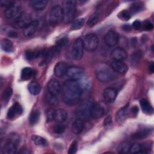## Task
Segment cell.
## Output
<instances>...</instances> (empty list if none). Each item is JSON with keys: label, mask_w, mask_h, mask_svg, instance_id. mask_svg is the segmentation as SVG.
Segmentation results:
<instances>
[{"label": "cell", "mask_w": 154, "mask_h": 154, "mask_svg": "<svg viewBox=\"0 0 154 154\" xmlns=\"http://www.w3.org/2000/svg\"><path fill=\"white\" fill-rule=\"evenodd\" d=\"M40 116V112L39 110L38 109L33 110L29 115V123L31 125H34L36 123H37L39 121Z\"/></svg>", "instance_id": "obj_31"}, {"label": "cell", "mask_w": 154, "mask_h": 154, "mask_svg": "<svg viewBox=\"0 0 154 154\" xmlns=\"http://www.w3.org/2000/svg\"><path fill=\"white\" fill-rule=\"evenodd\" d=\"M48 2V1H45V0H33L30 1V4L31 6L35 10H43L46 7Z\"/></svg>", "instance_id": "obj_27"}, {"label": "cell", "mask_w": 154, "mask_h": 154, "mask_svg": "<svg viewBox=\"0 0 154 154\" xmlns=\"http://www.w3.org/2000/svg\"><path fill=\"white\" fill-rule=\"evenodd\" d=\"M31 139L34 143L37 146L43 147L48 146L47 141L40 136H38L37 135H32L31 137Z\"/></svg>", "instance_id": "obj_33"}, {"label": "cell", "mask_w": 154, "mask_h": 154, "mask_svg": "<svg viewBox=\"0 0 154 154\" xmlns=\"http://www.w3.org/2000/svg\"><path fill=\"white\" fill-rule=\"evenodd\" d=\"M119 41V37L117 32L114 31H109L106 32L104 37V42L108 47L115 46Z\"/></svg>", "instance_id": "obj_14"}, {"label": "cell", "mask_w": 154, "mask_h": 154, "mask_svg": "<svg viewBox=\"0 0 154 154\" xmlns=\"http://www.w3.org/2000/svg\"><path fill=\"white\" fill-rule=\"evenodd\" d=\"M140 104L143 111L146 114H151L153 112V109L149 102L145 99H141L140 101Z\"/></svg>", "instance_id": "obj_30"}, {"label": "cell", "mask_w": 154, "mask_h": 154, "mask_svg": "<svg viewBox=\"0 0 154 154\" xmlns=\"http://www.w3.org/2000/svg\"><path fill=\"white\" fill-rule=\"evenodd\" d=\"M118 17L123 20H128L131 18V13L127 10H123L118 14Z\"/></svg>", "instance_id": "obj_41"}, {"label": "cell", "mask_w": 154, "mask_h": 154, "mask_svg": "<svg viewBox=\"0 0 154 154\" xmlns=\"http://www.w3.org/2000/svg\"><path fill=\"white\" fill-rule=\"evenodd\" d=\"M111 122H112L111 117L110 116H108L107 117L105 118L103 123H104V125H109Z\"/></svg>", "instance_id": "obj_49"}, {"label": "cell", "mask_w": 154, "mask_h": 154, "mask_svg": "<svg viewBox=\"0 0 154 154\" xmlns=\"http://www.w3.org/2000/svg\"><path fill=\"white\" fill-rule=\"evenodd\" d=\"M78 149V142L76 140H74L72 142L70 145L68 153L69 154H75L76 153Z\"/></svg>", "instance_id": "obj_42"}, {"label": "cell", "mask_w": 154, "mask_h": 154, "mask_svg": "<svg viewBox=\"0 0 154 154\" xmlns=\"http://www.w3.org/2000/svg\"><path fill=\"white\" fill-rule=\"evenodd\" d=\"M104 112L105 109L100 103H93L90 110V116L94 119H99L104 114Z\"/></svg>", "instance_id": "obj_16"}, {"label": "cell", "mask_w": 154, "mask_h": 154, "mask_svg": "<svg viewBox=\"0 0 154 154\" xmlns=\"http://www.w3.org/2000/svg\"><path fill=\"white\" fill-rule=\"evenodd\" d=\"M28 89L31 94L33 95H37L40 93L41 91V87L38 83L32 81L29 84Z\"/></svg>", "instance_id": "obj_28"}, {"label": "cell", "mask_w": 154, "mask_h": 154, "mask_svg": "<svg viewBox=\"0 0 154 154\" xmlns=\"http://www.w3.org/2000/svg\"><path fill=\"white\" fill-rule=\"evenodd\" d=\"M43 51L41 50L28 49L25 51V56L27 60H32L40 57L41 55H43Z\"/></svg>", "instance_id": "obj_25"}, {"label": "cell", "mask_w": 154, "mask_h": 154, "mask_svg": "<svg viewBox=\"0 0 154 154\" xmlns=\"http://www.w3.org/2000/svg\"><path fill=\"white\" fill-rule=\"evenodd\" d=\"M83 44L84 49L87 51H95L99 45V38L95 34H88L85 37L83 40Z\"/></svg>", "instance_id": "obj_5"}, {"label": "cell", "mask_w": 154, "mask_h": 154, "mask_svg": "<svg viewBox=\"0 0 154 154\" xmlns=\"http://www.w3.org/2000/svg\"><path fill=\"white\" fill-rule=\"evenodd\" d=\"M129 147L130 145L127 142L122 143L120 144L119 147V152L121 153H127L129 152Z\"/></svg>", "instance_id": "obj_39"}, {"label": "cell", "mask_w": 154, "mask_h": 154, "mask_svg": "<svg viewBox=\"0 0 154 154\" xmlns=\"http://www.w3.org/2000/svg\"><path fill=\"white\" fill-rule=\"evenodd\" d=\"M143 8V4L140 2H136L132 4L131 7V11L133 13H137Z\"/></svg>", "instance_id": "obj_38"}, {"label": "cell", "mask_w": 154, "mask_h": 154, "mask_svg": "<svg viewBox=\"0 0 154 154\" xmlns=\"http://www.w3.org/2000/svg\"><path fill=\"white\" fill-rule=\"evenodd\" d=\"M129 106L128 105H125L120 108L116 114V120L119 124L123 123L127 119L129 114Z\"/></svg>", "instance_id": "obj_18"}, {"label": "cell", "mask_w": 154, "mask_h": 154, "mask_svg": "<svg viewBox=\"0 0 154 154\" xmlns=\"http://www.w3.org/2000/svg\"><path fill=\"white\" fill-rule=\"evenodd\" d=\"M68 42H69V39H68L67 37H62V38H60L57 40L55 46L58 49H60L61 50V49L63 47L65 46L68 43Z\"/></svg>", "instance_id": "obj_40"}, {"label": "cell", "mask_w": 154, "mask_h": 154, "mask_svg": "<svg viewBox=\"0 0 154 154\" xmlns=\"http://www.w3.org/2000/svg\"><path fill=\"white\" fill-rule=\"evenodd\" d=\"M22 107L19 103L16 102L9 108L7 112V118L11 119L16 116H20L22 113Z\"/></svg>", "instance_id": "obj_20"}, {"label": "cell", "mask_w": 154, "mask_h": 154, "mask_svg": "<svg viewBox=\"0 0 154 154\" xmlns=\"http://www.w3.org/2000/svg\"><path fill=\"white\" fill-rule=\"evenodd\" d=\"M13 2V1H1V5L2 7H5L7 8H8L9 6H10L12 3Z\"/></svg>", "instance_id": "obj_48"}, {"label": "cell", "mask_w": 154, "mask_h": 154, "mask_svg": "<svg viewBox=\"0 0 154 154\" xmlns=\"http://www.w3.org/2000/svg\"><path fill=\"white\" fill-rule=\"evenodd\" d=\"M117 93L118 91L116 88L107 87L103 91V98L106 102L112 103L115 101L117 96Z\"/></svg>", "instance_id": "obj_13"}, {"label": "cell", "mask_w": 154, "mask_h": 154, "mask_svg": "<svg viewBox=\"0 0 154 154\" xmlns=\"http://www.w3.org/2000/svg\"><path fill=\"white\" fill-rule=\"evenodd\" d=\"M13 94V90L11 88L8 87L5 90H4L2 95V101L5 103L8 102L10 99L11 97V95Z\"/></svg>", "instance_id": "obj_35"}, {"label": "cell", "mask_w": 154, "mask_h": 154, "mask_svg": "<svg viewBox=\"0 0 154 154\" xmlns=\"http://www.w3.org/2000/svg\"><path fill=\"white\" fill-rule=\"evenodd\" d=\"M1 47L3 51L7 52H11L13 51L12 42L7 38H3L1 41Z\"/></svg>", "instance_id": "obj_26"}, {"label": "cell", "mask_w": 154, "mask_h": 154, "mask_svg": "<svg viewBox=\"0 0 154 154\" xmlns=\"http://www.w3.org/2000/svg\"><path fill=\"white\" fill-rule=\"evenodd\" d=\"M65 129H66V126L64 125H61V124L56 125L54 127V131L55 133L57 134H63L65 131Z\"/></svg>", "instance_id": "obj_43"}, {"label": "cell", "mask_w": 154, "mask_h": 154, "mask_svg": "<svg viewBox=\"0 0 154 154\" xmlns=\"http://www.w3.org/2000/svg\"><path fill=\"white\" fill-rule=\"evenodd\" d=\"M63 19L66 22H70L74 17L76 12V2L72 0L65 1L63 5Z\"/></svg>", "instance_id": "obj_4"}, {"label": "cell", "mask_w": 154, "mask_h": 154, "mask_svg": "<svg viewBox=\"0 0 154 154\" xmlns=\"http://www.w3.org/2000/svg\"><path fill=\"white\" fill-rule=\"evenodd\" d=\"M110 56L114 61H122L126 58L127 52L125 49L117 47L112 49Z\"/></svg>", "instance_id": "obj_15"}, {"label": "cell", "mask_w": 154, "mask_h": 154, "mask_svg": "<svg viewBox=\"0 0 154 154\" xmlns=\"http://www.w3.org/2000/svg\"><path fill=\"white\" fill-rule=\"evenodd\" d=\"M99 19V16L97 15H94L88 19V20L87 22V24L90 26H93L94 25H95L98 22Z\"/></svg>", "instance_id": "obj_45"}, {"label": "cell", "mask_w": 154, "mask_h": 154, "mask_svg": "<svg viewBox=\"0 0 154 154\" xmlns=\"http://www.w3.org/2000/svg\"><path fill=\"white\" fill-rule=\"evenodd\" d=\"M131 112L134 114V115H136L138 111V108L137 107V106H134L133 108H131Z\"/></svg>", "instance_id": "obj_53"}, {"label": "cell", "mask_w": 154, "mask_h": 154, "mask_svg": "<svg viewBox=\"0 0 154 154\" xmlns=\"http://www.w3.org/2000/svg\"><path fill=\"white\" fill-rule=\"evenodd\" d=\"M32 22L31 16L28 13L26 12H22L16 19L15 24L17 28H25Z\"/></svg>", "instance_id": "obj_10"}, {"label": "cell", "mask_w": 154, "mask_h": 154, "mask_svg": "<svg viewBox=\"0 0 154 154\" xmlns=\"http://www.w3.org/2000/svg\"><path fill=\"white\" fill-rule=\"evenodd\" d=\"M85 128L84 120L77 119L75 120L72 126V131L75 134H79L82 132Z\"/></svg>", "instance_id": "obj_23"}, {"label": "cell", "mask_w": 154, "mask_h": 154, "mask_svg": "<svg viewBox=\"0 0 154 154\" xmlns=\"http://www.w3.org/2000/svg\"><path fill=\"white\" fill-rule=\"evenodd\" d=\"M68 68L69 66L66 63L62 61L58 62L55 66L54 73L57 77L61 78L66 75Z\"/></svg>", "instance_id": "obj_19"}, {"label": "cell", "mask_w": 154, "mask_h": 154, "mask_svg": "<svg viewBox=\"0 0 154 154\" xmlns=\"http://www.w3.org/2000/svg\"><path fill=\"white\" fill-rule=\"evenodd\" d=\"M128 66L120 61H114L111 64V69L117 73H125L128 70Z\"/></svg>", "instance_id": "obj_22"}, {"label": "cell", "mask_w": 154, "mask_h": 154, "mask_svg": "<svg viewBox=\"0 0 154 154\" xmlns=\"http://www.w3.org/2000/svg\"><path fill=\"white\" fill-rule=\"evenodd\" d=\"M93 104L91 99L88 98L84 100L77 108L76 116L78 119L85 120L90 116L91 108Z\"/></svg>", "instance_id": "obj_3"}, {"label": "cell", "mask_w": 154, "mask_h": 154, "mask_svg": "<svg viewBox=\"0 0 154 154\" xmlns=\"http://www.w3.org/2000/svg\"><path fill=\"white\" fill-rule=\"evenodd\" d=\"M84 49L83 40L79 38L76 39L72 48V56L73 59L76 60H81L83 56Z\"/></svg>", "instance_id": "obj_9"}, {"label": "cell", "mask_w": 154, "mask_h": 154, "mask_svg": "<svg viewBox=\"0 0 154 154\" xmlns=\"http://www.w3.org/2000/svg\"><path fill=\"white\" fill-rule=\"evenodd\" d=\"M46 97H47V100L49 104H51L52 105H55L57 104V96H53L48 93V94L46 96Z\"/></svg>", "instance_id": "obj_44"}, {"label": "cell", "mask_w": 154, "mask_h": 154, "mask_svg": "<svg viewBox=\"0 0 154 154\" xmlns=\"http://www.w3.org/2000/svg\"><path fill=\"white\" fill-rule=\"evenodd\" d=\"M141 53L140 51H137L134 52V54L131 55L130 58L132 64L136 65L137 64H138L141 59Z\"/></svg>", "instance_id": "obj_36"}, {"label": "cell", "mask_w": 154, "mask_h": 154, "mask_svg": "<svg viewBox=\"0 0 154 154\" xmlns=\"http://www.w3.org/2000/svg\"><path fill=\"white\" fill-rule=\"evenodd\" d=\"M60 51V49H58L56 46L50 48L46 51H43V60L41 62L42 65L46 64L49 63L52 58L54 57L55 54L58 53Z\"/></svg>", "instance_id": "obj_12"}, {"label": "cell", "mask_w": 154, "mask_h": 154, "mask_svg": "<svg viewBox=\"0 0 154 154\" xmlns=\"http://www.w3.org/2000/svg\"><path fill=\"white\" fill-rule=\"evenodd\" d=\"M84 23L85 20L84 18H78L72 22L70 28L72 30L79 29L81 27H82Z\"/></svg>", "instance_id": "obj_34"}, {"label": "cell", "mask_w": 154, "mask_h": 154, "mask_svg": "<svg viewBox=\"0 0 154 154\" xmlns=\"http://www.w3.org/2000/svg\"><path fill=\"white\" fill-rule=\"evenodd\" d=\"M38 22L37 20L32 21L29 25L23 29V34L26 37H29L33 35L37 30L38 27Z\"/></svg>", "instance_id": "obj_21"}, {"label": "cell", "mask_w": 154, "mask_h": 154, "mask_svg": "<svg viewBox=\"0 0 154 154\" xmlns=\"http://www.w3.org/2000/svg\"><path fill=\"white\" fill-rule=\"evenodd\" d=\"M151 130L149 128H144L136 132L132 135V137L136 139H143L147 137L150 134Z\"/></svg>", "instance_id": "obj_29"}, {"label": "cell", "mask_w": 154, "mask_h": 154, "mask_svg": "<svg viewBox=\"0 0 154 154\" xmlns=\"http://www.w3.org/2000/svg\"><path fill=\"white\" fill-rule=\"evenodd\" d=\"M144 28L147 31H150L153 28V24L149 21H146L144 24Z\"/></svg>", "instance_id": "obj_47"}, {"label": "cell", "mask_w": 154, "mask_h": 154, "mask_svg": "<svg viewBox=\"0 0 154 154\" xmlns=\"http://www.w3.org/2000/svg\"><path fill=\"white\" fill-rule=\"evenodd\" d=\"M96 76L100 82H106L114 79L116 75V72L108 66L100 64L96 69Z\"/></svg>", "instance_id": "obj_2"}, {"label": "cell", "mask_w": 154, "mask_h": 154, "mask_svg": "<svg viewBox=\"0 0 154 154\" xmlns=\"http://www.w3.org/2000/svg\"><path fill=\"white\" fill-rule=\"evenodd\" d=\"M142 152V146L137 143H134L130 146L129 152L131 153H138Z\"/></svg>", "instance_id": "obj_37"}, {"label": "cell", "mask_w": 154, "mask_h": 154, "mask_svg": "<svg viewBox=\"0 0 154 154\" xmlns=\"http://www.w3.org/2000/svg\"><path fill=\"white\" fill-rule=\"evenodd\" d=\"M122 29L126 31H129L131 30V26L129 24H125L122 26Z\"/></svg>", "instance_id": "obj_50"}, {"label": "cell", "mask_w": 154, "mask_h": 154, "mask_svg": "<svg viewBox=\"0 0 154 154\" xmlns=\"http://www.w3.org/2000/svg\"><path fill=\"white\" fill-rule=\"evenodd\" d=\"M4 153L5 154H14L17 151V144L9 140L4 145L3 149Z\"/></svg>", "instance_id": "obj_24"}, {"label": "cell", "mask_w": 154, "mask_h": 154, "mask_svg": "<svg viewBox=\"0 0 154 154\" xmlns=\"http://www.w3.org/2000/svg\"><path fill=\"white\" fill-rule=\"evenodd\" d=\"M132 27L135 30L140 29L141 28V22L140 20H135L133 22V23H132Z\"/></svg>", "instance_id": "obj_46"}, {"label": "cell", "mask_w": 154, "mask_h": 154, "mask_svg": "<svg viewBox=\"0 0 154 154\" xmlns=\"http://www.w3.org/2000/svg\"><path fill=\"white\" fill-rule=\"evenodd\" d=\"M8 36L10 37H17V33L15 32L14 31H10L8 32Z\"/></svg>", "instance_id": "obj_51"}, {"label": "cell", "mask_w": 154, "mask_h": 154, "mask_svg": "<svg viewBox=\"0 0 154 154\" xmlns=\"http://www.w3.org/2000/svg\"><path fill=\"white\" fill-rule=\"evenodd\" d=\"M32 73H33V72L31 68L29 67H25L21 71V75H20L21 79L24 81L29 80L31 78L32 76Z\"/></svg>", "instance_id": "obj_32"}, {"label": "cell", "mask_w": 154, "mask_h": 154, "mask_svg": "<svg viewBox=\"0 0 154 154\" xmlns=\"http://www.w3.org/2000/svg\"><path fill=\"white\" fill-rule=\"evenodd\" d=\"M84 75V69L79 66L69 67L66 76L68 79L76 81L79 80Z\"/></svg>", "instance_id": "obj_8"}, {"label": "cell", "mask_w": 154, "mask_h": 154, "mask_svg": "<svg viewBox=\"0 0 154 154\" xmlns=\"http://www.w3.org/2000/svg\"><path fill=\"white\" fill-rule=\"evenodd\" d=\"M48 92L55 96H57L60 94L61 88L59 81L56 79H51L47 85Z\"/></svg>", "instance_id": "obj_11"}, {"label": "cell", "mask_w": 154, "mask_h": 154, "mask_svg": "<svg viewBox=\"0 0 154 154\" xmlns=\"http://www.w3.org/2000/svg\"><path fill=\"white\" fill-rule=\"evenodd\" d=\"M149 71L151 73H152L153 72V71H154V64H153V62H151L150 64H149Z\"/></svg>", "instance_id": "obj_52"}, {"label": "cell", "mask_w": 154, "mask_h": 154, "mask_svg": "<svg viewBox=\"0 0 154 154\" xmlns=\"http://www.w3.org/2000/svg\"><path fill=\"white\" fill-rule=\"evenodd\" d=\"M68 114L67 111L63 108L57 109L54 111L53 119L57 123H63L67 119Z\"/></svg>", "instance_id": "obj_17"}, {"label": "cell", "mask_w": 154, "mask_h": 154, "mask_svg": "<svg viewBox=\"0 0 154 154\" xmlns=\"http://www.w3.org/2000/svg\"><path fill=\"white\" fill-rule=\"evenodd\" d=\"M63 19L62 7L58 5H54L49 13V20L51 23H58Z\"/></svg>", "instance_id": "obj_7"}, {"label": "cell", "mask_w": 154, "mask_h": 154, "mask_svg": "<svg viewBox=\"0 0 154 154\" xmlns=\"http://www.w3.org/2000/svg\"><path fill=\"white\" fill-rule=\"evenodd\" d=\"M82 90L76 81H66L63 85L62 96L64 103L68 105H73L79 101Z\"/></svg>", "instance_id": "obj_1"}, {"label": "cell", "mask_w": 154, "mask_h": 154, "mask_svg": "<svg viewBox=\"0 0 154 154\" xmlns=\"http://www.w3.org/2000/svg\"><path fill=\"white\" fill-rule=\"evenodd\" d=\"M21 13V7L20 3L13 1L12 4L5 10L4 14L7 19H16Z\"/></svg>", "instance_id": "obj_6"}]
</instances>
